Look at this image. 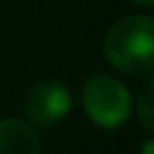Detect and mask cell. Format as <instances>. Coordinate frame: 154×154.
I'll list each match as a JSON object with an SVG mask.
<instances>
[{"label":"cell","instance_id":"obj_7","mask_svg":"<svg viewBox=\"0 0 154 154\" xmlns=\"http://www.w3.org/2000/svg\"><path fill=\"white\" fill-rule=\"evenodd\" d=\"M134 3H139V5H152L154 0H134Z\"/></svg>","mask_w":154,"mask_h":154},{"label":"cell","instance_id":"obj_4","mask_svg":"<svg viewBox=\"0 0 154 154\" xmlns=\"http://www.w3.org/2000/svg\"><path fill=\"white\" fill-rule=\"evenodd\" d=\"M36 131L18 118H0V154H38Z\"/></svg>","mask_w":154,"mask_h":154},{"label":"cell","instance_id":"obj_1","mask_svg":"<svg viewBox=\"0 0 154 154\" xmlns=\"http://www.w3.org/2000/svg\"><path fill=\"white\" fill-rule=\"evenodd\" d=\"M154 21L149 16L121 18L105 36L108 62L131 77H152L154 44H152Z\"/></svg>","mask_w":154,"mask_h":154},{"label":"cell","instance_id":"obj_2","mask_svg":"<svg viewBox=\"0 0 154 154\" xmlns=\"http://www.w3.org/2000/svg\"><path fill=\"white\" fill-rule=\"evenodd\" d=\"M85 113L103 128H118L131 113V95L118 80L108 75H95L82 90Z\"/></svg>","mask_w":154,"mask_h":154},{"label":"cell","instance_id":"obj_6","mask_svg":"<svg viewBox=\"0 0 154 154\" xmlns=\"http://www.w3.org/2000/svg\"><path fill=\"white\" fill-rule=\"evenodd\" d=\"M144 154H152V141H146V144H144Z\"/></svg>","mask_w":154,"mask_h":154},{"label":"cell","instance_id":"obj_3","mask_svg":"<svg viewBox=\"0 0 154 154\" xmlns=\"http://www.w3.org/2000/svg\"><path fill=\"white\" fill-rule=\"evenodd\" d=\"M72 95L57 80H44L26 95V116L36 126H54L69 113Z\"/></svg>","mask_w":154,"mask_h":154},{"label":"cell","instance_id":"obj_5","mask_svg":"<svg viewBox=\"0 0 154 154\" xmlns=\"http://www.w3.org/2000/svg\"><path fill=\"white\" fill-rule=\"evenodd\" d=\"M136 110H139V118H141L144 128H152L154 126V93H152V82H146L141 88V93L136 95Z\"/></svg>","mask_w":154,"mask_h":154}]
</instances>
